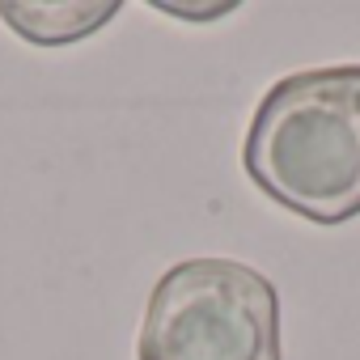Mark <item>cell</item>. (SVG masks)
Here are the masks:
<instances>
[{
  "instance_id": "1",
  "label": "cell",
  "mask_w": 360,
  "mask_h": 360,
  "mask_svg": "<svg viewBox=\"0 0 360 360\" xmlns=\"http://www.w3.org/2000/svg\"><path fill=\"white\" fill-rule=\"evenodd\" d=\"M242 165L292 217L347 225L360 217V64L305 68L255 106Z\"/></svg>"
},
{
  "instance_id": "4",
  "label": "cell",
  "mask_w": 360,
  "mask_h": 360,
  "mask_svg": "<svg viewBox=\"0 0 360 360\" xmlns=\"http://www.w3.org/2000/svg\"><path fill=\"white\" fill-rule=\"evenodd\" d=\"M157 13H169V18H183V22H221L229 13H238V0H221V5H183V0H157L153 5Z\"/></svg>"
},
{
  "instance_id": "2",
  "label": "cell",
  "mask_w": 360,
  "mask_h": 360,
  "mask_svg": "<svg viewBox=\"0 0 360 360\" xmlns=\"http://www.w3.org/2000/svg\"><path fill=\"white\" fill-rule=\"evenodd\" d=\"M136 360H280V292L238 259L169 267L144 305Z\"/></svg>"
},
{
  "instance_id": "3",
  "label": "cell",
  "mask_w": 360,
  "mask_h": 360,
  "mask_svg": "<svg viewBox=\"0 0 360 360\" xmlns=\"http://www.w3.org/2000/svg\"><path fill=\"white\" fill-rule=\"evenodd\" d=\"M119 0H0V22L34 47H68L98 34Z\"/></svg>"
}]
</instances>
